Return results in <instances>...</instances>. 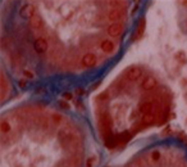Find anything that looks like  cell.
<instances>
[{"instance_id": "obj_1", "label": "cell", "mask_w": 187, "mask_h": 167, "mask_svg": "<svg viewBox=\"0 0 187 167\" xmlns=\"http://www.w3.org/2000/svg\"><path fill=\"white\" fill-rule=\"evenodd\" d=\"M145 28H146V19H145V17H141V18L138 19V22H137V27H136L135 35H132V41L140 40V39L144 36Z\"/></svg>"}, {"instance_id": "obj_2", "label": "cell", "mask_w": 187, "mask_h": 167, "mask_svg": "<svg viewBox=\"0 0 187 167\" xmlns=\"http://www.w3.org/2000/svg\"><path fill=\"white\" fill-rule=\"evenodd\" d=\"M36 14V7L32 4H26L19 9V16L22 18H32V17Z\"/></svg>"}, {"instance_id": "obj_3", "label": "cell", "mask_w": 187, "mask_h": 167, "mask_svg": "<svg viewBox=\"0 0 187 167\" xmlns=\"http://www.w3.org/2000/svg\"><path fill=\"white\" fill-rule=\"evenodd\" d=\"M124 30V25L123 23H121V22H118V23H112L110 26H108V35L109 36H112V37H117V36H119L122 32H123Z\"/></svg>"}, {"instance_id": "obj_4", "label": "cell", "mask_w": 187, "mask_h": 167, "mask_svg": "<svg viewBox=\"0 0 187 167\" xmlns=\"http://www.w3.org/2000/svg\"><path fill=\"white\" fill-rule=\"evenodd\" d=\"M97 63V58L96 55L93 53H87L82 57V59H81V64L86 68H90V67H95Z\"/></svg>"}, {"instance_id": "obj_5", "label": "cell", "mask_w": 187, "mask_h": 167, "mask_svg": "<svg viewBox=\"0 0 187 167\" xmlns=\"http://www.w3.org/2000/svg\"><path fill=\"white\" fill-rule=\"evenodd\" d=\"M126 76H127V78L130 80V81H137V80L142 76V70L140 67L133 66L131 68H128Z\"/></svg>"}, {"instance_id": "obj_6", "label": "cell", "mask_w": 187, "mask_h": 167, "mask_svg": "<svg viewBox=\"0 0 187 167\" xmlns=\"http://www.w3.org/2000/svg\"><path fill=\"white\" fill-rule=\"evenodd\" d=\"M33 48H35V50L37 51V53H45L46 50H48V48H49V44H48V41L44 39V37H39V39H36L35 40V43H33Z\"/></svg>"}, {"instance_id": "obj_7", "label": "cell", "mask_w": 187, "mask_h": 167, "mask_svg": "<svg viewBox=\"0 0 187 167\" xmlns=\"http://www.w3.org/2000/svg\"><path fill=\"white\" fill-rule=\"evenodd\" d=\"M122 18H124V13H123V10L119 9V8L112 9L108 14V19L112 21L113 23H118V21L122 19Z\"/></svg>"}, {"instance_id": "obj_8", "label": "cell", "mask_w": 187, "mask_h": 167, "mask_svg": "<svg viewBox=\"0 0 187 167\" xmlns=\"http://www.w3.org/2000/svg\"><path fill=\"white\" fill-rule=\"evenodd\" d=\"M154 109H155V107L153 104V102H142V103H140V107H138V111L142 116L149 114V113H153Z\"/></svg>"}, {"instance_id": "obj_9", "label": "cell", "mask_w": 187, "mask_h": 167, "mask_svg": "<svg viewBox=\"0 0 187 167\" xmlns=\"http://www.w3.org/2000/svg\"><path fill=\"white\" fill-rule=\"evenodd\" d=\"M156 85H158V81H156V78L154 76H148L146 77L142 84H141V88L144 90H153L154 88H156Z\"/></svg>"}, {"instance_id": "obj_10", "label": "cell", "mask_w": 187, "mask_h": 167, "mask_svg": "<svg viewBox=\"0 0 187 167\" xmlns=\"http://www.w3.org/2000/svg\"><path fill=\"white\" fill-rule=\"evenodd\" d=\"M173 61H176L179 66H186L187 64V54L185 50H178L173 54Z\"/></svg>"}, {"instance_id": "obj_11", "label": "cell", "mask_w": 187, "mask_h": 167, "mask_svg": "<svg viewBox=\"0 0 187 167\" xmlns=\"http://www.w3.org/2000/svg\"><path fill=\"white\" fill-rule=\"evenodd\" d=\"M100 49L104 51V53H107V54H110V53H113V50H114V44L112 40H103L101 44H100Z\"/></svg>"}, {"instance_id": "obj_12", "label": "cell", "mask_w": 187, "mask_h": 167, "mask_svg": "<svg viewBox=\"0 0 187 167\" xmlns=\"http://www.w3.org/2000/svg\"><path fill=\"white\" fill-rule=\"evenodd\" d=\"M163 158V155L160 153V151H158V149H154V151H151L150 153V157H149V161L151 165H159L160 161Z\"/></svg>"}, {"instance_id": "obj_13", "label": "cell", "mask_w": 187, "mask_h": 167, "mask_svg": "<svg viewBox=\"0 0 187 167\" xmlns=\"http://www.w3.org/2000/svg\"><path fill=\"white\" fill-rule=\"evenodd\" d=\"M41 23H42V18H41V14H39V13H36L30 19V27L33 28V30H39L41 27Z\"/></svg>"}, {"instance_id": "obj_14", "label": "cell", "mask_w": 187, "mask_h": 167, "mask_svg": "<svg viewBox=\"0 0 187 167\" xmlns=\"http://www.w3.org/2000/svg\"><path fill=\"white\" fill-rule=\"evenodd\" d=\"M104 143H105V147H107V148L113 149L115 147H118V136H115V135L112 134V135L108 136L107 139L104 140Z\"/></svg>"}, {"instance_id": "obj_15", "label": "cell", "mask_w": 187, "mask_h": 167, "mask_svg": "<svg viewBox=\"0 0 187 167\" xmlns=\"http://www.w3.org/2000/svg\"><path fill=\"white\" fill-rule=\"evenodd\" d=\"M155 120H156V116H155V113H149V114H145V116H142L141 121H142V124L148 127V126H151L153 124H155Z\"/></svg>"}, {"instance_id": "obj_16", "label": "cell", "mask_w": 187, "mask_h": 167, "mask_svg": "<svg viewBox=\"0 0 187 167\" xmlns=\"http://www.w3.org/2000/svg\"><path fill=\"white\" fill-rule=\"evenodd\" d=\"M0 131H2V135H7L12 131V126L10 122H8L7 120H2L0 122Z\"/></svg>"}, {"instance_id": "obj_17", "label": "cell", "mask_w": 187, "mask_h": 167, "mask_svg": "<svg viewBox=\"0 0 187 167\" xmlns=\"http://www.w3.org/2000/svg\"><path fill=\"white\" fill-rule=\"evenodd\" d=\"M145 127H146V126L142 124V121H141V120H138V121H136V122L132 125V127H131V134H132V135H135L136 132L142 131Z\"/></svg>"}, {"instance_id": "obj_18", "label": "cell", "mask_w": 187, "mask_h": 167, "mask_svg": "<svg viewBox=\"0 0 187 167\" xmlns=\"http://www.w3.org/2000/svg\"><path fill=\"white\" fill-rule=\"evenodd\" d=\"M50 121H51V124L53 125H55V126H59L63 124V116L59 113H53L51 116H50Z\"/></svg>"}, {"instance_id": "obj_19", "label": "cell", "mask_w": 187, "mask_h": 167, "mask_svg": "<svg viewBox=\"0 0 187 167\" xmlns=\"http://www.w3.org/2000/svg\"><path fill=\"white\" fill-rule=\"evenodd\" d=\"M68 161L74 167H80L81 166V161H82V157H81V154H73L71 158H68Z\"/></svg>"}, {"instance_id": "obj_20", "label": "cell", "mask_w": 187, "mask_h": 167, "mask_svg": "<svg viewBox=\"0 0 187 167\" xmlns=\"http://www.w3.org/2000/svg\"><path fill=\"white\" fill-rule=\"evenodd\" d=\"M110 94H109V91H104V93H101L100 95H99L96 99H97V103H105V102H108L110 99Z\"/></svg>"}, {"instance_id": "obj_21", "label": "cell", "mask_w": 187, "mask_h": 167, "mask_svg": "<svg viewBox=\"0 0 187 167\" xmlns=\"http://www.w3.org/2000/svg\"><path fill=\"white\" fill-rule=\"evenodd\" d=\"M96 161H97V157L96 155H91L86 159V167H93L96 165Z\"/></svg>"}, {"instance_id": "obj_22", "label": "cell", "mask_w": 187, "mask_h": 167, "mask_svg": "<svg viewBox=\"0 0 187 167\" xmlns=\"http://www.w3.org/2000/svg\"><path fill=\"white\" fill-rule=\"evenodd\" d=\"M178 139H179L181 141H183V143L187 144V134H186L185 131H179V132H178Z\"/></svg>"}, {"instance_id": "obj_23", "label": "cell", "mask_w": 187, "mask_h": 167, "mask_svg": "<svg viewBox=\"0 0 187 167\" xmlns=\"http://www.w3.org/2000/svg\"><path fill=\"white\" fill-rule=\"evenodd\" d=\"M138 114H140V111H138V109H135V111L131 113V120H135V122H136V121H138V118H137Z\"/></svg>"}, {"instance_id": "obj_24", "label": "cell", "mask_w": 187, "mask_h": 167, "mask_svg": "<svg viewBox=\"0 0 187 167\" xmlns=\"http://www.w3.org/2000/svg\"><path fill=\"white\" fill-rule=\"evenodd\" d=\"M62 98H63L64 100H71V99H73V95L71 93H63L62 94Z\"/></svg>"}, {"instance_id": "obj_25", "label": "cell", "mask_w": 187, "mask_h": 167, "mask_svg": "<svg viewBox=\"0 0 187 167\" xmlns=\"http://www.w3.org/2000/svg\"><path fill=\"white\" fill-rule=\"evenodd\" d=\"M179 85H181V88H183V89H186V90H187V77L181 78Z\"/></svg>"}, {"instance_id": "obj_26", "label": "cell", "mask_w": 187, "mask_h": 167, "mask_svg": "<svg viewBox=\"0 0 187 167\" xmlns=\"http://www.w3.org/2000/svg\"><path fill=\"white\" fill-rule=\"evenodd\" d=\"M171 132H172V129L169 127V126H167L165 129H163V131H162V135H163V136H167V135L171 134Z\"/></svg>"}, {"instance_id": "obj_27", "label": "cell", "mask_w": 187, "mask_h": 167, "mask_svg": "<svg viewBox=\"0 0 187 167\" xmlns=\"http://www.w3.org/2000/svg\"><path fill=\"white\" fill-rule=\"evenodd\" d=\"M23 75H25L26 78H33V72L28 71V70H25V71H23Z\"/></svg>"}, {"instance_id": "obj_28", "label": "cell", "mask_w": 187, "mask_h": 167, "mask_svg": "<svg viewBox=\"0 0 187 167\" xmlns=\"http://www.w3.org/2000/svg\"><path fill=\"white\" fill-rule=\"evenodd\" d=\"M59 106L62 108H64V109H69V108H71V106H69L66 100H59Z\"/></svg>"}, {"instance_id": "obj_29", "label": "cell", "mask_w": 187, "mask_h": 167, "mask_svg": "<svg viewBox=\"0 0 187 167\" xmlns=\"http://www.w3.org/2000/svg\"><path fill=\"white\" fill-rule=\"evenodd\" d=\"M127 167H141V166H140V165H138V162H137V159H132V161H131V162H130V163H128V165H127Z\"/></svg>"}, {"instance_id": "obj_30", "label": "cell", "mask_w": 187, "mask_h": 167, "mask_svg": "<svg viewBox=\"0 0 187 167\" xmlns=\"http://www.w3.org/2000/svg\"><path fill=\"white\" fill-rule=\"evenodd\" d=\"M76 93H77L78 95H83L86 91H85V89L83 88H77V90H76Z\"/></svg>"}, {"instance_id": "obj_31", "label": "cell", "mask_w": 187, "mask_h": 167, "mask_svg": "<svg viewBox=\"0 0 187 167\" xmlns=\"http://www.w3.org/2000/svg\"><path fill=\"white\" fill-rule=\"evenodd\" d=\"M18 85H19V88H25V86H26V81H25V80H19Z\"/></svg>"}, {"instance_id": "obj_32", "label": "cell", "mask_w": 187, "mask_h": 167, "mask_svg": "<svg viewBox=\"0 0 187 167\" xmlns=\"http://www.w3.org/2000/svg\"><path fill=\"white\" fill-rule=\"evenodd\" d=\"M99 85H100V81H97L96 84H93V85L91 86V89H95V88H97V86H99Z\"/></svg>"}, {"instance_id": "obj_33", "label": "cell", "mask_w": 187, "mask_h": 167, "mask_svg": "<svg viewBox=\"0 0 187 167\" xmlns=\"http://www.w3.org/2000/svg\"><path fill=\"white\" fill-rule=\"evenodd\" d=\"M183 98H185V100H186V103H187V90L183 93Z\"/></svg>"}, {"instance_id": "obj_34", "label": "cell", "mask_w": 187, "mask_h": 167, "mask_svg": "<svg viewBox=\"0 0 187 167\" xmlns=\"http://www.w3.org/2000/svg\"><path fill=\"white\" fill-rule=\"evenodd\" d=\"M182 4H183V5H186V8H187V2H183Z\"/></svg>"}, {"instance_id": "obj_35", "label": "cell", "mask_w": 187, "mask_h": 167, "mask_svg": "<svg viewBox=\"0 0 187 167\" xmlns=\"http://www.w3.org/2000/svg\"><path fill=\"white\" fill-rule=\"evenodd\" d=\"M185 124H186V126H187V118H186V120H185Z\"/></svg>"}, {"instance_id": "obj_36", "label": "cell", "mask_w": 187, "mask_h": 167, "mask_svg": "<svg viewBox=\"0 0 187 167\" xmlns=\"http://www.w3.org/2000/svg\"><path fill=\"white\" fill-rule=\"evenodd\" d=\"M186 27H187V23H186Z\"/></svg>"}]
</instances>
